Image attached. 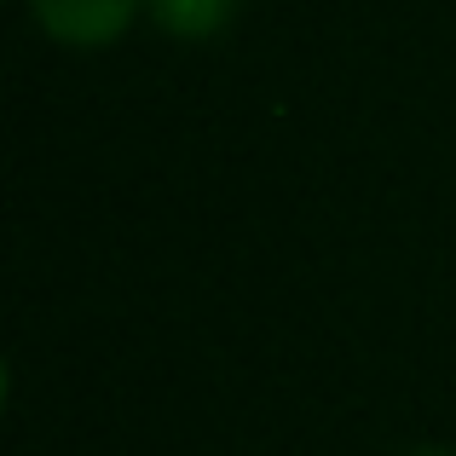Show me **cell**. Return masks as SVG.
Wrapping results in <instances>:
<instances>
[{
	"label": "cell",
	"mask_w": 456,
	"mask_h": 456,
	"mask_svg": "<svg viewBox=\"0 0 456 456\" xmlns=\"http://www.w3.org/2000/svg\"><path fill=\"white\" fill-rule=\"evenodd\" d=\"M139 0H35V18L69 46H99L127 29Z\"/></svg>",
	"instance_id": "1"
},
{
	"label": "cell",
	"mask_w": 456,
	"mask_h": 456,
	"mask_svg": "<svg viewBox=\"0 0 456 456\" xmlns=\"http://www.w3.org/2000/svg\"><path fill=\"white\" fill-rule=\"evenodd\" d=\"M156 18L167 23L174 35H208L225 23V12H232V0H151Z\"/></svg>",
	"instance_id": "2"
},
{
	"label": "cell",
	"mask_w": 456,
	"mask_h": 456,
	"mask_svg": "<svg viewBox=\"0 0 456 456\" xmlns=\"http://www.w3.org/2000/svg\"><path fill=\"white\" fill-rule=\"evenodd\" d=\"M428 456H439V451H428Z\"/></svg>",
	"instance_id": "3"
}]
</instances>
